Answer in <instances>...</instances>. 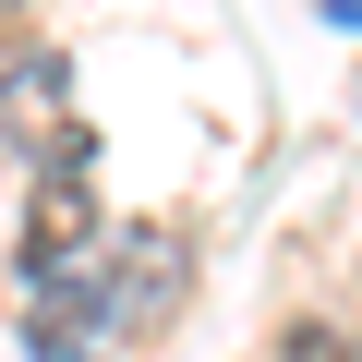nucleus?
Instances as JSON below:
<instances>
[{
    "label": "nucleus",
    "mask_w": 362,
    "mask_h": 362,
    "mask_svg": "<svg viewBox=\"0 0 362 362\" xmlns=\"http://www.w3.org/2000/svg\"><path fill=\"white\" fill-rule=\"evenodd\" d=\"M61 121H73V61L61 49H13L0 61V133L13 145H61Z\"/></svg>",
    "instance_id": "nucleus-1"
},
{
    "label": "nucleus",
    "mask_w": 362,
    "mask_h": 362,
    "mask_svg": "<svg viewBox=\"0 0 362 362\" xmlns=\"http://www.w3.org/2000/svg\"><path fill=\"white\" fill-rule=\"evenodd\" d=\"M169 290H181V254H169L157 230H133V242H121V266H109V290H97V314H109V326H157V314H169Z\"/></svg>",
    "instance_id": "nucleus-2"
},
{
    "label": "nucleus",
    "mask_w": 362,
    "mask_h": 362,
    "mask_svg": "<svg viewBox=\"0 0 362 362\" xmlns=\"http://www.w3.org/2000/svg\"><path fill=\"white\" fill-rule=\"evenodd\" d=\"M278 362H362V338H338V326H290Z\"/></svg>",
    "instance_id": "nucleus-4"
},
{
    "label": "nucleus",
    "mask_w": 362,
    "mask_h": 362,
    "mask_svg": "<svg viewBox=\"0 0 362 362\" xmlns=\"http://www.w3.org/2000/svg\"><path fill=\"white\" fill-rule=\"evenodd\" d=\"M85 242H97L85 181H49V194H37V242H25V266H37V278H61V254H85Z\"/></svg>",
    "instance_id": "nucleus-3"
}]
</instances>
